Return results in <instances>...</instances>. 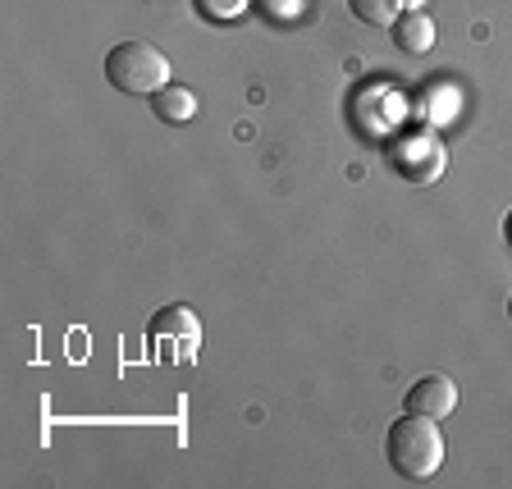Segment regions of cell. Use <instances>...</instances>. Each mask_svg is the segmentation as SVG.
<instances>
[{
    "label": "cell",
    "instance_id": "cell-1",
    "mask_svg": "<svg viewBox=\"0 0 512 489\" xmlns=\"http://www.w3.org/2000/svg\"><path fill=\"white\" fill-rule=\"evenodd\" d=\"M384 458L403 480H430L444 467V430L435 416L403 412L384 435Z\"/></svg>",
    "mask_w": 512,
    "mask_h": 489
},
{
    "label": "cell",
    "instance_id": "cell-2",
    "mask_svg": "<svg viewBox=\"0 0 512 489\" xmlns=\"http://www.w3.org/2000/svg\"><path fill=\"white\" fill-rule=\"evenodd\" d=\"M106 83L128 96H156L170 83V60L160 46L142 42V37H124L106 55Z\"/></svg>",
    "mask_w": 512,
    "mask_h": 489
},
{
    "label": "cell",
    "instance_id": "cell-3",
    "mask_svg": "<svg viewBox=\"0 0 512 489\" xmlns=\"http://www.w3.org/2000/svg\"><path fill=\"white\" fill-rule=\"evenodd\" d=\"M147 339L160 366H188L197 357V343H202V320H197L192 307L174 302V307H160L147 320Z\"/></svg>",
    "mask_w": 512,
    "mask_h": 489
},
{
    "label": "cell",
    "instance_id": "cell-4",
    "mask_svg": "<svg viewBox=\"0 0 512 489\" xmlns=\"http://www.w3.org/2000/svg\"><path fill=\"white\" fill-rule=\"evenodd\" d=\"M407 412H421V416H435L444 421L453 407H458V384L448 380V375H421V380L407 389Z\"/></svg>",
    "mask_w": 512,
    "mask_h": 489
},
{
    "label": "cell",
    "instance_id": "cell-5",
    "mask_svg": "<svg viewBox=\"0 0 512 489\" xmlns=\"http://www.w3.org/2000/svg\"><path fill=\"white\" fill-rule=\"evenodd\" d=\"M407 147L412 151H403V147H394V165L407 174V179H416V183H430L439 170H444V147H439L430 133H412L407 138Z\"/></svg>",
    "mask_w": 512,
    "mask_h": 489
},
{
    "label": "cell",
    "instance_id": "cell-6",
    "mask_svg": "<svg viewBox=\"0 0 512 489\" xmlns=\"http://www.w3.org/2000/svg\"><path fill=\"white\" fill-rule=\"evenodd\" d=\"M394 42H398V51H407V55H426L430 46H435V23H430V14H421V10L398 14Z\"/></svg>",
    "mask_w": 512,
    "mask_h": 489
},
{
    "label": "cell",
    "instance_id": "cell-7",
    "mask_svg": "<svg viewBox=\"0 0 512 489\" xmlns=\"http://www.w3.org/2000/svg\"><path fill=\"white\" fill-rule=\"evenodd\" d=\"M151 110H156V119H165V124H188V119H197V96L179 83H165L151 96Z\"/></svg>",
    "mask_w": 512,
    "mask_h": 489
},
{
    "label": "cell",
    "instance_id": "cell-8",
    "mask_svg": "<svg viewBox=\"0 0 512 489\" xmlns=\"http://www.w3.org/2000/svg\"><path fill=\"white\" fill-rule=\"evenodd\" d=\"M348 10L371 28H389L398 19V0H348Z\"/></svg>",
    "mask_w": 512,
    "mask_h": 489
},
{
    "label": "cell",
    "instance_id": "cell-9",
    "mask_svg": "<svg viewBox=\"0 0 512 489\" xmlns=\"http://www.w3.org/2000/svg\"><path fill=\"white\" fill-rule=\"evenodd\" d=\"M243 5L247 0H197V10H202L206 19H234Z\"/></svg>",
    "mask_w": 512,
    "mask_h": 489
},
{
    "label": "cell",
    "instance_id": "cell-10",
    "mask_svg": "<svg viewBox=\"0 0 512 489\" xmlns=\"http://www.w3.org/2000/svg\"><path fill=\"white\" fill-rule=\"evenodd\" d=\"M503 238H508V247H512V211L503 215Z\"/></svg>",
    "mask_w": 512,
    "mask_h": 489
},
{
    "label": "cell",
    "instance_id": "cell-11",
    "mask_svg": "<svg viewBox=\"0 0 512 489\" xmlns=\"http://www.w3.org/2000/svg\"><path fill=\"white\" fill-rule=\"evenodd\" d=\"M508 316H512V298H508Z\"/></svg>",
    "mask_w": 512,
    "mask_h": 489
}]
</instances>
